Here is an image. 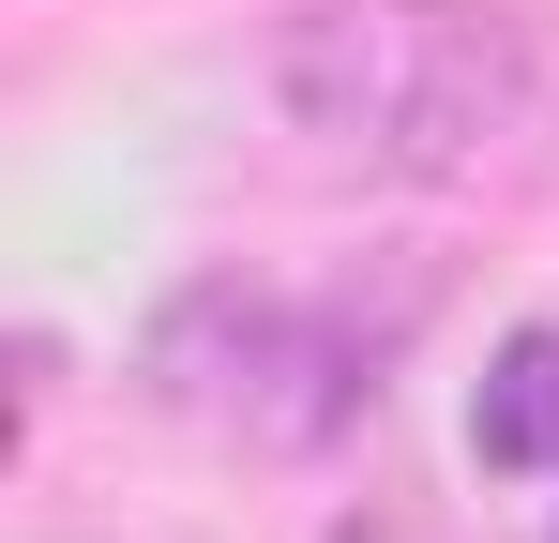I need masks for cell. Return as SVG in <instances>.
<instances>
[{"label":"cell","instance_id":"1","mask_svg":"<svg viewBox=\"0 0 559 543\" xmlns=\"http://www.w3.org/2000/svg\"><path fill=\"white\" fill-rule=\"evenodd\" d=\"M273 90L302 136H333L364 167L468 181L530 121V46L499 0H287Z\"/></svg>","mask_w":559,"mask_h":543},{"label":"cell","instance_id":"3","mask_svg":"<svg viewBox=\"0 0 559 543\" xmlns=\"http://www.w3.org/2000/svg\"><path fill=\"white\" fill-rule=\"evenodd\" d=\"M468 452L514 483V468H559V333H514L468 393Z\"/></svg>","mask_w":559,"mask_h":543},{"label":"cell","instance_id":"2","mask_svg":"<svg viewBox=\"0 0 559 543\" xmlns=\"http://www.w3.org/2000/svg\"><path fill=\"white\" fill-rule=\"evenodd\" d=\"M152 393H167L182 423H212V438H242V452H318V438L364 423L378 348L333 333V317L242 302V287H182V302L152 317Z\"/></svg>","mask_w":559,"mask_h":543}]
</instances>
